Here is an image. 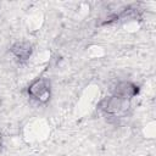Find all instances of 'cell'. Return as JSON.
I'll return each instance as SVG.
<instances>
[{"instance_id":"6da1fadb","label":"cell","mask_w":156,"mask_h":156,"mask_svg":"<svg viewBox=\"0 0 156 156\" xmlns=\"http://www.w3.org/2000/svg\"><path fill=\"white\" fill-rule=\"evenodd\" d=\"M28 93L30 96H33L40 101H46L49 99V95H50L49 84L45 79H38L29 85Z\"/></svg>"},{"instance_id":"5b68a950","label":"cell","mask_w":156,"mask_h":156,"mask_svg":"<svg viewBox=\"0 0 156 156\" xmlns=\"http://www.w3.org/2000/svg\"><path fill=\"white\" fill-rule=\"evenodd\" d=\"M0 145H1V136H0Z\"/></svg>"},{"instance_id":"3957f363","label":"cell","mask_w":156,"mask_h":156,"mask_svg":"<svg viewBox=\"0 0 156 156\" xmlns=\"http://www.w3.org/2000/svg\"><path fill=\"white\" fill-rule=\"evenodd\" d=\"M136 93H138V88L134 84H132L129 82H123V83H119L117 85L115 96H118V98H122V99H127V98L134 96Z\"/></svg>"},{"instance_id":"7a4b0ae2","label":"cell","mask_w":156,"mask_h":156,"mask_svg":"<svg viewBox=\"0 0 156 156\" xmlns=\"http://www.w3.org/2000/svg\"><path fill=\"white\" fill-rule=\"evenodd\" d=\"M126 107H127V99H122L118 96H112L110 99H105L101 102V108L108 113H117Z\"/></svg>"},{"instance_id":"277c9868","label":"cell","mask_w":156,"mask_h":156,"mask_svg":"<svg viewBox=\"0 0 156 156\" xmlns=\"http://www.w3.org/2000/svg\"><path fill=\"white\" fill-rule=\"evenodd\" d=\"M12 54L20 58V60H27L30 56L32 52V46L28 43H16L12 49H11Z\"/></svg>"}]
</instances>
